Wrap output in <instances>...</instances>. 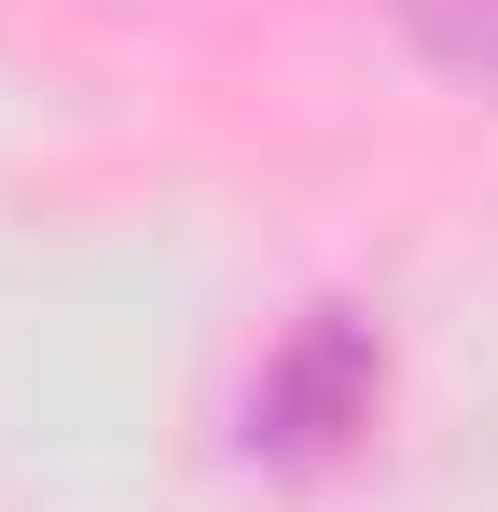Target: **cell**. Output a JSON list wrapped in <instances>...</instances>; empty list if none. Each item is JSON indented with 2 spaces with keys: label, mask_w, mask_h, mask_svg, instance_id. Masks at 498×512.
Segmentation results:
<instances>
[{
  "label": "cell",
  "mask_w": 498,
  "mask_h": 512,
  "mask_svg": "<svg viewBox=\"0 0 498 512\" xmlns=\"http://www.w3.org/2000/svg\"><path fill=\"white\" fill-rule=\"evenodd\" d=\"M374 416H388V333L360 305H305L291 333L263 346V374H249V457H277V471L360 457Z\"/></svg>",
  "instance_id": "6da1fadb"
},
{
  "label": "cell",
  "mask_w": 498,
  "mask_h": 512,
  "mask_svg": "<svg viewBox=\"0 0 498 512\" xmlns=\"http://www.w3.org/2000/svg\"><path fill=\"white\" fill-rule=\"evenodd\" d=\"M402 14V42L429 70H457V84H498V0H388Z\"/></svg>",
  "instance_id": "7a4b0ae2"
}]
</instances>
